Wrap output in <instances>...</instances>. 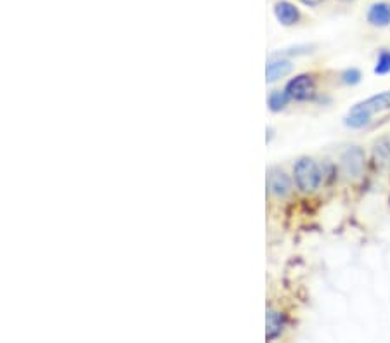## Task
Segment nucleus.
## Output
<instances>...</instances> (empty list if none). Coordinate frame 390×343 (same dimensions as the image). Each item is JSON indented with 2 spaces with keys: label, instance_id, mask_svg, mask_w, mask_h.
<instances>
[{
  "label": "nucleus",
  "instance_id": "nucleus-1",
  "mask_svg": "<svg viewBox=\"0 0 390 343\" xmlns=\"http://www.w3.org/2000/svg\"><path fill=\"white\" fill-rule=\"evenodd\" d=\"M293 173H295L297 186L304 193H311V191L318 189L319 184H321V172H319L316 161L311 160V158H300L295 163V167H293Z\"/></svg>",
  "mask_w": 390,
  "mask_h": 343
},
{
  "label": "nucleus",
  "instance_id": "nucleus-2",
  "mask_svg": "<svg viewBox=\"0 0 390 343\" xmlns=\"http://www.w3.org/2000/svg\"><path fill=\"white\" fill-rule=\"evenodd\" d=\"M285 90L286 94L290 95V99H295V101H309V99L314 97L316 83L311 75H299L290 80Z\"/></svg>",
  "mask_w": 390,
  "mask_h": 343
},
{
  "label": "nucleus",
  "instance_id": "nucleus-3",
  "mask_svg": "<svg viewBox=\"0 0 390 343\" xmlns=\"http://www.w3.org/2000/svg\"><path fill=\"white\" fill-rule=\"evenodd\" d=\"M342 170L349 179H358L364 170V151L359 146H351L342 154Z\"/></svg>",
  "mask_w": 390,
  "mask_h": 343
},
{
  "label": "nucleus",
  "instance_id": "nucleus-4",
  "mask_svg": "<svg viewBox=\"0 0 390 343\" xmlns=\"http://www.w3.org/2000/svg\"><path fill=\"white\" fill-rule=\"evenodd\" d=\"M352 109L368 114L370 118L373 116L375 113L387 112V109H390V90H385L377 95H371V97L364 99L363 102H358Z\"/></svg>",
  "mask_w": 390,
  "mask_h": 343
},
{
  "label": "nucleus",
  "instance_id": "nucleus-5",
  "mask_svg": "<svg viewBox=\"0 0 390 343\" xmlns=\"http://www.w3.org/2000/svg\"><path fill=\"white\" fill-rule=\"evenodd\" d=\"M267 187H269V191L274 196L285 198L290 193L292 182H290V177L285 172L272 168L269 175H267Z\"/></svg>",
  "mask_w": 390,
  "mask_h": 343
},
{
  "label": "nucleus",
  "instance_id": "nucleus-6",
  "mask_svg": "<svg viewBox=\"0 0 390 343\" xmlns=\"http://www.w3.org/2000/svg\"><path fill=\"white\" fill-rule=\"evenodd\" d=\"M368 23L371 27L384 28L390 25V4L387 2H375L373 6L368 9Z\"/></svg>",
  "mask_w": 390,
  "mask_h": 343
},
{
  "label": "nucleus",
  "instance_id": "nucleus-7",
  "mask_svg": "<svg viewBox=\"0 0 390 343\" xmlns=\"http://www.w3.org/2000/svg\"><path fill=\"white\" fill-rule=\"evenodd\" d=\"M274 14L276 18H278L279 23L285 25V27H292V25L299 23L300 20V11L297 9L292 2H286V0L276 2Z\"/></svg>",
  "mask_w": 390,
  "mask_h": 343
},
{
  "label": "nucleus",
  "instance_id": "nucleus-8",
  "mask_svg": "<svg viewBox=\"0 0 390 343\" xmlns=\"http://www.w3.org/2000/svg\"><path fill=\"white\" fill-rule=\"evenodd\" d=\"M292 62L288 59H281V58H272L269 62H267L266 68V76L267 82H276V80L283 79V76L288 75L292 72Z\"/></svg>",
  "mask_w": 390,
  "mask_h": 343
},
{
  "label": "nucleus",
  "instance_id": "nucleus-9",
  "mask_svg": "<svg viewBox=\"0 0 390 343\" xmlns=\"http://www.w3.org/2000/svg\"><path fill=\"white\" fill-rule=\"evenodd\" d=\"M266 324H267V331H266V338L267 340H274L281 335L283 331V317L278 314V312L269 311L266 317Z\"/></svg>",
  "mask_w": 390,
  "mask_h": 343
},
{
  "label": "nucleus",
  "instance_id": "nucleus-10",
  "mask_svg": "<svg viewBox=\"0 0 390 343\" xmlns=\"http://www.w3.org/2000/svg\"><path fill=\"white\" fill-rule=\"evenodd\" d=\"M290 101V95L286 94V90H274L271 92L269 95V108L271 112H281V109L286 108Z\"/></svg>",
  "mask_w": 390,
  "mask_h": 343
},
{
  "label": "nucleus",
  "instance_id": "nucleus-11",
  "mask_svg": "<svg viewBox=\"0 0 390 343\" xmlns=\"http://www.w3.org/2000/svg\"><path fill=\"white\" fill-rule=\"evenodd\" d=\"M375 73H377V75H387V73H390V51H382V53L378 54Z\"/></svg>",
  "mask_w": 390,
  "mask_h": 343
},
{
  "label": "nucleus",
  "instance_id": "nucleus-12",
  "mask_svg": "<svg viewBox=\"0 0 390 343\" xmlns=\"http://www.w3.org/2000/svg\"><path fill=\"white\" fill-rule=\"evenodd\" d=\"M375 153H377V156L390 161V139L384 137L375 144Z\"/></svg>",
  "mask_w": 390,
  "mask_h": 343
},
{
  "label": "nucleus",
  "instance_id": "nucleus-13",
  "mask_svg": "<svg viewBox=\"0 0 390 343\" xmlns=\"http://www.w3.org/2000/svg\"><path fill=\"white\" fill-rule=\"evenodd\" d=\"M342 82L347 83V86H356V83H359L361 82L359 69H356V68L345 69V72L342 73Z\"/></svg>",
  "mask_w": 390,
  "mask_h": 343
},
{
  "label": "nucleus",
  "instance_id": "nucleus-14",
  "mask_svg": "<svg viewBox=\"0 0 390 343\" xmlns=\"http://www.w3.org/2000/svg\"><path fill=\"white\" fill-rule=\"evenodd\" d=\"M304 6H309V7H314V6H319V4H323L325 0H300Z\"/></svg>",
  "mask_w": 390,
  "mask_h": 343
},
{
  "label": "nucleus",
  "instance_id": "nucleus-15",
  "mask_svg": "<svg viewBox=\"0 0 390 343\" xmlns=\"http://www.w3.org/2000/svg\"><path fill=\"white\" fill-rule=\"evenodd\" d=\"M342 2H352V0H342Z\"/></svg>",
  "mask_w": 390,
  "mask_h": 343
}]
</instances>
